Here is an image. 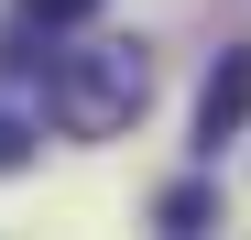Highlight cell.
Masks as SVG:
<instances>
[{
	"label": "cell",
	"mask_w": 251,
	"mask_h": 240,
	"mask_svg": "<svg viewBox=\"0 0 251 240\" xmlns=\"http://www.w3.org/2000/svg\"><path fill=\"white\" fill-rule=\"evenodd\" d=\"M33 88H44V120H55V131L109 142V131H131L142 98H153V55L142 44H88V55L55 44L44 66H33Z\"/></svg>",
	"instance_id": "obj_1"
},
{
	"label": "cell",
	"mask_w": 251,
	"mask_h": 240,
	"mask_svg": "<svg viewBox=\"0 0 251 240\" xmlns=\"http://www.w3.org/2000/svg\"><path fill=\"white\" fill-rule=\"evenodd\" d=\"M240 120H251V44H229L219 66H207V88H197V142L219 153Z\"/></svg>",
	"instance_id": "obj_2"
},
{
	"label": "cell",
	"mask_w": 251,
	"mask_h": 240,
	"mask_svg": "<svg viewBox=\"0 0 251 240\" xmlns=\"http://www.w3.org/2000/svg\"><path fill=\"white\" fill-rule=\"evenodd\" d=\"M153 218H164V229H207V218H219V186H164Z\"/></svg>",
	"instance_id": "obj_3"
},
{
	"label": "cell",
	"mask_w": 251,
	"mask_h": 240,
	"mask_svg": "<svg viewBox=\"0 0 251 240\" xmlns=\"http://www.w3.org/2000/svg\"><path fill=\"white\" fill-rule=\"evenodd\" d=\"M22 164H33V120L0 98V175H22Z\"/></svg>",
	"instance_id": "obj_4"
},
{
	"label": "cell",
	"mask_w": 251,
	"mask_h": 240,
	"mask_svg": "<svg viewBox=\"0 0 251 240\" xmlns=\"http://www.w3.org/2000/svg\"><path fill=\"white\" fill-rule=\"evenodd\" d=\"M22 11H33V22H55V33H66V22H99V0H22Z\"/></svg>",
	"instance_id": "obj_5"
}]
</instances>
